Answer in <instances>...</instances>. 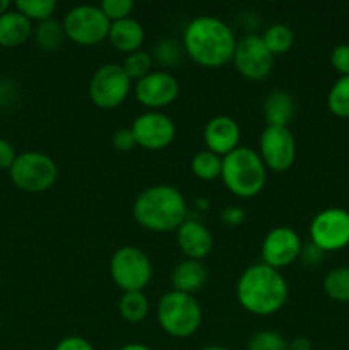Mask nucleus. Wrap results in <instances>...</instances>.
Returning <instances> with one entry per match:
<instances>
[{
	"instance_id": "ddd939ff",
	"label": "nucleus",
	"mask_w": 349,
	"mask_h": 350,
	"mask_svg": "<svg viewBox=\"0 0 349 350\" xmlns=\"http://www.w3.org/2000/svg\"><path fill=\"white\" fill-rule=\"evenodd\" d=\"M139 147L147 150L166 149L177 135L173 120L161 111H146L133 120L130 126Z\"/></svg>"
},
{
	"instance_id": "4be33fe9",
	"label": "nucleus",
	"mask_w": 349,
	"mask_h": 350,
	"mask_svg": "<svg viewBox=\"0 0 349 350\" xmlns=\"http://www.w3.org/2000/svg\"><path fill=\"white\" fill-rule=\"evenodd\" d=\"M118 311L123 320L129 323H140L149 313V301L142 291L123 293V296L120 297Z\"/></svg>"
},
{
	"instance_id": "72a5a7b5",
	"label": "nucleus",
	"mask_w": 349,
	"mask_h": 350,
	"mask_svg": "<svg viewBox=\"0 0 349 350\" xmlns=\"http://www.w3.org/2000/svg\"><path fill=\"white\" fill-rule=\"evenodd\" d=\"M135 139H133V133L130 129H120L113 133V147L116 150H122V152H129L135 147Z\"/></svg>"
},
{
	"instance_id": "9b49d317",
	"label": "nucleus",
	"mask_w": 349,
	"mask_h": 350,
	"mask_svg": "<svg viewBox=\"0 0 349 350\" xmlns=\"http://www.w3.org/2000/svg\"><path fill=\"white\" fill-rule=\"evenodd\" d=\"M259 146V156L267 170L284 173L296 161V139L287 126H266Z\"/></svg>"
},
{
	"instance_id": "f3484780",
	"label": "nucleus",
	"mask_w": 349,
	"mask_h": 350,
	"mask_svg": "<svg viewBox=\"0 0 349 350\" xmlns=\"http://www.w3.org/2000/svg\"><path fill=\"white\" fill-rule=\"evenodd\" d=\"M177 241L181 253L190 260H198L209 255L214 248V238L209 228L202 222L187 219L180 228L177 229Z\"/></svg>"
},
{
	"instance_id": "f704fd0d",
	"label": "nucleus",
	"mask_w": 349,
	"mask_h": 350,
	"mask_svg": "<svg viewBox=\"0 0 349 350\" xmlns=\"http://www.w3.org/2000/svg\"><path fill=\"white\" fill-rule=\"evenodd\" d=\"M55 350H94V347H92L91 342L86 340V338L72 335V337L62 338L57 344V347H55Z\"/></svg>"
},
{
	"instance_id": "f257e3e1",
	"label": "nucleus",
	"mask_w": 349,
	"mask_h": 350,
	"mask_svg": "<svg viewBox=\"0 0 349 350\" xmlns=\"http://www.w3.org/2000/svg\"><path fill=\"white\" fill-rule=\"evenodd\" d=\"M183 46L195 64L218 68L233 60L236 38L231 27L214 16L192 19L183 31Z\"/></svg>"
},
{
	"instance_id": "bb28decb",
	"label": "nucleus",
	"mask_w": 349,
	"mask_h": 350,
	"mask_svg": "<svg viewBox=\"0 0 349 350\" xmlns=\"http://www.w3.org/2000/svg\"><path fill=\"white\" fill-rule=\"evenodd\" d=\"M327 106L339 118H349V75L334 82L328 91Z\"/></svg>"
},
{
	"instance_id": "20e7f679",
	"label": "nucleus",
	"mask_w": 349,
	"mask_h": 350,
	"mask_svg": "<svg viewBox=\"0 0 349 350\" xmlns=\"http://www.w3.org/2000/svg\"><path fill=\"white\" fill-rule=\"evenodd\" d=\"M267 167L259 152L250 147H236L222 157L221 180L233 195L240 198H253L263 190Z\"/></svg>"
},
{
	"instance_id": "ea45409f",
	"label": "nucleus",
	"mask_w": 349,
	"mask_h": 350,
	"mask_svg": "<svg viewBox=\"0 0 349 350\" xmlns=\"http://www.w3.org/2000/svg\"><path fill=\"white\" fill-rule=\"evenodd\" d=\"M118 350H153V349L147 347V345L144 344H127L123 345V347H120Z\"/></svg>"
},
{
	"instance_id": "b1692460",
	"label": "nucleus",
	"mask_w": 349,
	"mask_h": 350,
	"mask_svg": "<svg viewBox=\"0 0 349 350\" xmlns=\"http://www.w3.org/2000/svg\"><path fill=\"white\" fill-rule=\"evenodd\" d=\"M262 40L272 55H283L289 51V48L294 43V33L287 24L276 23L266 29L262 34Z\"/></svg>"
},
{
	"instance_id": "aec40b11",
	"label": "nucleus",
	"mask_w": 349,
	"mask_h": 350,
	"mask_svg": "<svg viewBox=\"0 0 349 350\" xmlns=\"http://www.w3.org/2000/svg\"><path fill=\"white\" fill-rule=\"evenodd\" d=\"M33 34V24L19 10H7L0 16V44L16 48L26 43Z\"/></svg>"
},
{
	"instance_id": "473e14b6",
	"label": "nucleus",
	"mask_w": 349,
	"mask_h": 350,
	"mask_svg": "<svg viewBox=\"0 0 349 350\" xmlns=\"http://www.w3.org/2000/svg\"><path fill=\"white\" fill-rule=\"evenodd\" d=\"M331 64L341 77L349 75V44H337L331 53Z\"/></svg>"
},
{
	"instance_id": "a878e982",
	"label": "nucleus",
	"mask_w": 349,
	"mask_h": 350,
	"mask_svg": "<svg viewBox=\"0 0 349 350\" xmlns=\"http://www.w3.org/2000/svg\"><path fill=\"white\" fill-rule=\"evenodd\" d=\"M324 291L331 299L349 303V267H337L325 275Z\"/></svg>"
},
{
	"instance_id": "dca6fc26",
	"label": "nucleus",
	"mask_w": 349,
	"mask_h": 350,
	"mask_svg": "<svg viewBox=\"0 0 349 350\" xmlns=\"http://www.w3.org/2000/svg\"><path fill=\"white\" fill-rule=\"evenodd\" d=\"M240 125L231 116L219 115L207 122L204 129V142L207 150L224 157L236 149L240 142Z\"/></svg>"
},
{
	"instance_id": "4468645a",
	"label": "nucleus",
	"mask_w": 349,
	"mask_h": 350,
	"mask_svg": "<svg viewBox=\"0 0 349 350\" xmlns=\"http://www.w3.org/2000/svg\"><path fill=\"white\" fill-rule=\"evenodd\" d=\"M303 245L298 232L291 228L270 229L262 241V263L279 270L300 258Z\"/></svg>"
},
{
	"instance_id": "39448f33",
	"label": "nucleus",
	"mask_w": 349,
	"mask_h": 350,
	"mask_svg": "<svg viewBox=\"0 0 349 350\" xmlns=\"http://www.w3.org/2000/svg\"><path fill=\"white\" fill-rule=\"evenodd\" d=\"M157 321L174 338L192 337L202 325V308L192 294L170 291L157 303Z\"/></svg>"
},
{
	"instance_id": "6ab92c4d",
	"label": "nucleus",
	"mask_w": 349,
	"mask_h": 350,
	"mask_svg": "<svg viewBox=\"0 0 349 350\" xmlns=\"http://www.w3.org/2000/svg\"><path fill=\"white\" fill-rule=\"evenodd\" d=\"M205 282H207V269L198 260H183L171 272V284L174 291L180 293L194 296L205 286Z\"/></svg>"
},
{
	"instance_id": "7c9ffc66",
	"label": "nucleus",
	"mask_w": 349,
	"mask_h": 350,
	"mask_svg": "<svg viewBox=\"0 0 349 350\" xmlns=\"http://www.w3.org/2000/svg\"><path fill=\"white\" fill-rule=\"evenodd\" d=\"M99 9L108 17L109 23H115V21H122L130 17V14L133 10V2L132 0H103L99 3Z\"/></svg>"
},
{
	"instance_id": "393cba45",
	"label": "nucleus",
	"mask_w": 349,
	"mask_h": 350,
	"mask_svg": "<svg viewBox=\"0 0 349 350\" xmlns=\"http://www.w3.org/2000/svg\"><path fill=\"white\" fill-rule=\"evenodd\" d=\"M222 157L211 150H201L192 159V173L202 181H212L221 176Z\"/></svg>"
},
{
	"instance_id": "6e6552de",
	"label": "nucleus",
	"mask_w": 349,
	"mask_h": 350,
	"mask_svg": "<svg viewBox=\"0 0 349 350\" xmlns=\"http://www.w3.org/2000/svg\"><path fill=\"white\" fill-rule=\"evenodd\" d=\"M62 24H64L65 36L81 46H92L105 41L112 26L99 5H91V3L72 7L65 14Z\"/></svg>"
},
{
	"instance_id": "0eeeda50",
	"label": "nucleus",
	"mask_w": 349,
	"mask_h": 350,
	"mask_svg": "<svg viewBox=\"0 0 349 350\" xmlns=\"http://www.w3.org/2000/svg\"><path fill=\"white\" fill-rule=\"evenodd\" d=\"M109 275L123 293L144 291L153 279V263L137 246H122L109 260Z\"/></svg>"
},
{
	"instance_id": "1a4fd4ad",
	"label": "nucleus",
	"mask_w": 349,
	"mask_h": 350,
	"mask_svg": "<svg viewBox=\"0 0 349 350\" xmlns=\"http://www.w3.org/2000/svg\"><path fill=\"white\" fill-rule=\"evenodd\" d=\"M89 98L98 108L113 109L122 105L132 91V79L122 65L105 64L92 74L89 81Z\"/></svg>"
},
{
	"instance_id": "c9c22d12",
	"label": "nucleus",
	"mask_w": 349,
	"mask_h": 350,
	"mask_svg": "<svg viewBox=\"0 0 349 350\" xmlns=\"http://www.w3.org/2000/svg\"><path fill=\"white\" fill-rule=\"evenodd\" d=\"M16 157L17 154L12 144L0 137V170H10Z\"/></svg>"
},
{
	"instance_id": "c85d7f7f",
	"label": "nucleus",
	"mask_w": 349,
	"mask_h": 350,
	"mask_svg": "<svg viewBox=\"0 0 349 350\" xmlns=\"http://www.w3.org/2000/svg\"><path fill=\"white\" fill-rule=\"evenodd\" d=\"M153 65H154V60H153V55H149L147 51H133V53L127 55L125 60H123L122 67L123 70L127 72V75H129L132 81H140L142 77H146L147 74H151L153 72Z\"/></svg>"
},
{
	"instance_id": "e433bc0d",
	"label": "nucleus",
	"mask_w": 349,
	"mask_h": 350,
	"mask_svg": "<svg viewBox=\"0 0 349 350\" xmlns=\"http://www.w3.org/2000/svg\"><path fill=\"white\" fill-rule=\"evenodd\" d=\"M324 255L325 253L310 241L308 245H305L303 248H301L300 258L301 262L307 263V265H318V263L322 262V258H324Z\"/></svg>"
},
{
	"instance_id": "2eb2a0df",
	"label": "nucleus",
	"mask_w": 349,
	"mask_h": 350,
	"mask_svg": "<svg viewBox=\"0 0 349 350\" xmlns=\"http://www.w3.org/2000/svg\"><path fill=\"white\" fill-rule=\"evenodd\" d=\"M135 98L146 108H164L178 98L180 85L177 77L166 70H153L135 82Z\"/></svg>"
},
{
	"instance_id": "f8f14e48",
	"label": "nucleus",
	"mask_w": 349,
	"mask_h": 350,
	"mask_svg": "<svg viewBox=\"0 0 349 350\" xmlns=\"http://www.w3.org/2000/svg\"><path fill=\"white\" fill-rule=\"evenodd\" d=\"M233 64L238 74L248 81H262L272 70L274 55L266 46L262 36L248 34L236 41Z\"/></svg>"
},
{
	"instance_id": "5701e85b",
	"label": "nucleus",
	"mask_w": 349,
	"mask_h": 350,
	"mask_svg": "<svg viewBox=\"0 0 349 350\" xmlns=\"http://www.w3.org/2000/svg\"><path fill=\"white\" fill-rule=\"evenodd\" d=\"M34 40H36L38 46H41L47 51H55L64 44L65 41V29L64 24L58 23L57 19H47L43 23L38 24V27L33 29Z\"/></svg>"
},
{
	"instance_id": "f03ea898",
	"label": "nucleus",
	"mask_w": 349,
	"mask_h": 350,
	"mask_svg": "<svg viewBox=\"0 0 349 350\" xmlns=\"http://www.w3.org/2000/svg\"><path fill=\"white\" fill-rule=\"evenodd\" d=\"M240 306L257 317L277 313L287 301V282L279 270L255 263L240 275L236 284Z\"/></svg>"
},
{
	"instance_id": "cd10ccee",
	"label": "nucleus",
	"mask_w": 349,
	"mask_h": 350,
	"mask_svg": "<svg viewBox=\"0 0 349 350\" xmlns=\"http://www.w3.org/2000/svg\"><path fill=\"white\" fill-rule=\"evenodd\" d=\"M16 10L24 14L29 21L43 23V21L51 19L57 10V2L55 0H17Z\"/></svg>"
},
{
	"instance_id": "c756f323",
	"label": "nucleus",
	"mask_w": 349,
	"mask_h": 350,
	"mask_svg": "<svg viewBox=\"0 0 349 350\" xmlns=\"http://www.w3.org/2000/svg\"><path fill=\"white\" fill-rule=\"evenodd\" d=\"M248 350H287V340L277 332L262 330L250 337Z\"/></svg>"
},
{
	"instance_id": "79ce46f5",
	"label": "nucleus",
	"mask_w": 349,
	"mask_h": 350,
	"mask_svg": "<svg viewBox=\"0 0 349 350\" xmlns=\"http://www.w3.org/2000/svg\"><path fill=\"white\" fill-rule=\"evenodd\" d=\"M202 350H228V349L221 347V345H207V347H204Z\"/></svg>"
},
{
	"instance_id": "2f4dec72",
	"label": "nucleus",
	"mask_w": 349,
	"mask_h": 350,
	"mask_svg": "<svg viewBox=\"0 0 349 350\" xmlns=\"http://www.w3.org/2000/svg\"><path fill=\"white\" fill-rule=\"evenodd\" d=\"M153 60L161 65H173L180 60V48L173 40H161L154 46Z\"/></svg>"
},
{
	"instance_id": "412c9836",
	"label": "nucleus",
	"mask_w": 349,
	"mask_h": 350,
	"mask_svg": "<svg viewBox=\"0 0 349 350\" xmlns=\"http://www.w3.org/2000/svg\"><path fill=\"white\" fill-rule=\"evenodd\" d=\"M294 115L293 96L283 89L269 92L263 101V116L267 126H287Z\"/></svg>"
},
{
	"instance_id": "423d86ee",
	"label": "nucleus",
	"mask_w": 349,
	"mask_h": 350,
	"mask_svg": "<svg viewBox=\"0 0 349 350\" xmlns=\"http://www.w3.org/2000/svg\"><path fill=\"white\" fill-rule=\"evenodd\" d=\"M9 174L12 183L23 191L41 193L55 185L58 178V167L48 154L26 150L17 154Z\"/></svg>"
},
{
	"instance_id": "9d476101",
	"label": "nucleus",
	"mask_w": 349,
	"mask_h": 350,
	"mask_svg": "<svg viewBox=\"0 0 349 350\" xmlns=\"http://www.w3.org/2000/svg\"><path fill=\"white\" fill-rule=\"evenodd\" d=\"M310 238L324 253L346 248L349 245V212L339 207L318 212L311 219Z\"/></svg>"
},
{
	"instance_id": "7ed1b4c3",
	"label": "nucleus",
	"mask_w": 349,
	"mask_h": 350,
	"mask_svg": "<svg viewBox=\"0 0 349 350\" xmlns=\"http://www.w3.org/2000/svg\"><path fill=\"white\" fill-rule=\"evenodd\" d=\"M132 211L142 228L154 232H171L187 221L188 205L178 188L154 185L140 191Z\"/></svg>"
},
{
	"instance_id": "4c0bfd02",
	"label": "nucleus",
	"mask_w": 349,
	"mask_h": 350,
	"mask_svg": "<svg viewBox=\"0 0 349 350\" xmlns=\"http://www.w3.org/2000/svg\"><path fill=\"white\" fill-rule=\"evenodd\" d=\"M221 219H222V222H226V224L238 226V224H242L243 219H245V212H243L240 207H228L222 211Z\"/></svg>"
},
{
	"instance_id": "58836bf2",
	"label": "nucleus",
	"mask_w": 349,
	"mask_h": 350,
	"mask_svg": "<svg viewBox=\"0 0 349 350\" xmlns=\"http://www.w3.org/2000/svg\"><path fill=\"white\" fill-rule=\"evenodd\" d=\"M287 350H311V344L308 338L296 337L291 342H287Z\"/></svg>"
},
{
	"instance_id": "a211bd4d",
	"label": "nucleus",
	"mask_w": 349,
	"mask_h": 350,
	"mask_svg": "<svg viewBox=\"0 0 349 350\" xmlns=\"http://www.w3.org/2000/svg\"><path fill=\"white\" fill-rule=\"evenodd\" d=\"M108 40L116 50L130 55L140 50L144 40H146V31L139 21H135L133 17H127V19L112 23Z\"/></svg>"
},
{
	"instance_id": "a19ab883",
	"label": "nucleus",
	"mask_w": 349,
	"mask_h": 350,
	"mask_svg": "<svg viewBox=\"0 0 349 350\" xmlns=\"http://www.w3.org/2000/svg\"><path fill=\"white\" fill-rule=\"evenodd\" d=\"M7 10H10V2L9 0H0V16L5 14Z\"/></svg>"
}]
</instances>
